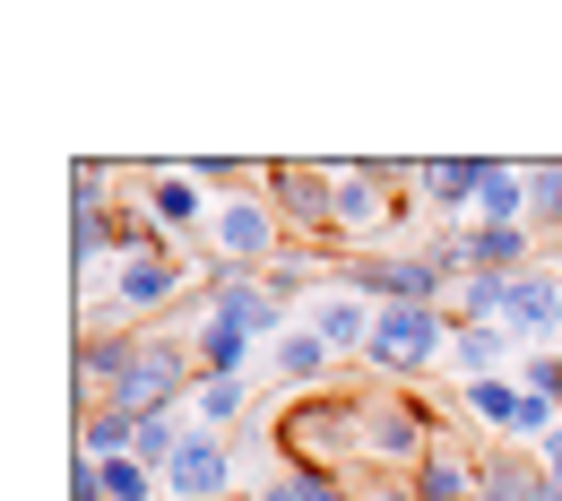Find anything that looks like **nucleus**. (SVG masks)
<instances>
[{
	"instance_id": "obj_1",
	"label": "nucleus",
	"mask_w": 562,
	"mask_h": 501,
	"mask_svg": "<svg viewBox=\"0 0 562 501\" xmlns=\"http://www.w3.org/2000/svg\"><path fill=\"white\" fill-rule=\"evenodd\" d=\"M200 389V355L173 329H139V338H78V415L87 407H122V415H173Z\"/></svg>"
},
{
	"instance_id": "obj_2",
	"label": "nucleus",
	"mask_w": 562,
	"mask_h": 501,
	"mask_svg": "<svg viewBox=\"0 0 562 501\" xmlns=\"http://www.w3.org/2000/svg\"><path fill=\"white\" fill-rule=\"evenodd\" d=\"M278 449L303 476H372L363 467V398L355 389H312L278 415Z\"/></svg>"
},
{
	"instance_id": "obj_3",
	"label": "nucleus",
	"mask_w": 562,
	"mask_h": 501,
	"mask_svg": "<svg viewBox=\"0 0 562 501\" xmlns=\"http://www.w3.org/2000/svg\"><path fill=\"white\" fill-rule=\"evenodd\" d=\"M329 286L363 294L372 311H390V303H424V311H450V277L432 269V251H355L329 269Z\"/></svg>"
},
{
	"instance_id": "obj_4",
	"label": "nucleus",
	"mask_w": 562,
	"mask_h": 501,
	"mask_svg": "<svg viewBox=\"0 0 562 501\" xmlns=\"http://www.w3.org/2000/svg\"><path fill=\"white\" fill-rule=\"evenodd\" d=\"M432 363H450V311H424V303H390V311L372 320L363 372H381V380H424Z\"/></svg>"
},
{
	"instance_id": "obj_5",
	"label": "nucleus",
	"mask_w": 562,
	"mask_h": 501,
	"mask_svg": "<svg viewBox=\"0 0 562 501\" xmlns=\"http://www.w3.org/2000/svg\"><path fill=\"white\" fill-rule=\"evenodd\" d=\"M200 242H209L216 269H269V260L294 251V234H285V216L269 208V191H234V200H216V216H209Z\"/></svg>"
},
{
	"instance_id": "obj_6",
	"label": "nucleus",
	"mask_w": 562,
	"mask_h": 501,
	"mask_svg": "<svg viewBox=\"0 0 562 501\" xmlns=\"http://www.w3.org/2000/svg\"><path fill=\"white\" fill-rule=\"evenodd\" d=\"M260 191H269V208L285 216L294 242H329V234H338V173H329V164L278 156V164H260Z\"/></svg>"
},
{
	"instance_id": "obj_7",
	"label": "nucleus",
	"mask_w": 562,
	"mask_h": 501,
	"mask_svg": "<svg viewBox=\"0 0 562 501\" xmlns=\"http://www.w3.org/2000/svg\"><path fill=\"white\" fill-rule=\"evenodd\" d=\"M191 277H209V260H182L173 242L165 251H139V260H113V311L122 320H156V311H173Z\"/></svg>"
},
{
	"instance_id": "obj_8",
	"label": "nucleus",
	"mask_w": 562,
	"mask_h": 501,
	"mask_svg": "<svg viewBox=\"0 0 562 501\" xmlns=\"http://www.w3.org/2000/svg\"><path fill=\"white\" fill-rule=\"evenodd\" d=\"M459 407H468V424H476V432L510 441V449H519V441H528V449H546V432L562 424L554 407H546V398H528L519 380H476V389H459Z\"/></svg>"
},
{
	"instance_id": "obj_9",
	"label": "nucleus",
	"mask_w": 562,
	"mask_h": 501,
	"mask_svg": "<svg viewBox=\"0 0 562 501\" xmlns=\"http://www.w3.org/2000/svg\"><path fill=\"white\" fill-rule=\"evenodd\" d=\"M165 501H243V458H234V441L191 424V441H182L173 467H165Z\"/></svg>"
},
{
	"instance_id": "obj_10",
	"label": "nucleus",
	"mask_w": 562,
	"mask_h": 501,
	"mask_svg": "<svg viewBox=\"0 0 562 501\" xmlns=\"http://www.w3.org/2000/svg\"><path fill=\"white\" fill-rule=\"evenodd\" d=\"M200 303H209V320L243 329L251 346H260V338H278V320H285V303L260 286V269H216V260H209V277H200Z\"/></svg>"
},
{
	"instance_id": "obj_11",
	"label": "nucleus",
	"mask_w": 562,
	"mask_h": 501,
	"mask_svg": "<svg viewBox=\"0 0 562 501\" xmlns=\"http://www.w3.org/2000/svg\"><path fill=\"white\" fill-rule=\"evenodd\" d=\"M139 208L156 216V234L182 251L191 234H209V216H216V200H209V182L191 173V164H156L147 173V191H139Z\"/></svg>"
},
{
	"instance_id": "obj_12",
	"label": "nucleus",
	"mask_w": 562,
	"mask_h": 501,
	"mask_svg": "<svg viewBox=\"0 0 562 501\" xmlns=\"http://www.w3.org/2000/svg\"><path fill=\"white\" fill-rule=\"evenodd\" d=\"M485 182H493V156H424L416 164V200L441 208V225H468L476 200H485Z\"/></svg>"
},
{
	"instance_id": "obj_13",
	"label": "nucleus",
	"mask_w": 562,
	"mask_h": 501,
	"mask_svg": "<svg viewBox=\"0 0 562 501\" xmlns=\"http://www.w3.org/2000/svg\"><path fill=\"white\" fill-rule=\"evenodd\" d=\"M372 320H381V311H372L363 294H347V286H321L312 303H303V329H312V338H321L338 363H347V355L363 363V346H372Z\"/></svg>"
},
{
	"instance_id": "obj_14",
	"label": "nucleus",
	"mask_w": 562,
	"mask_h": 501,
	"mask_svg": "<svg viewBox=\"0 0 562 501\" xmlns=\"http://www.w3.org/2000/svg\"><path fill=\"white\" fill-rule=\"evenodd\" d=\"M407 485H416V501H485V458H476L459 432H441Z\"/></svg>"
},
{
	"instance_id": "obj_15",
	"label": "nucleus",
	"mask_w": 562,
	"mask_h": 501,
	"mask_svg": "<svg viewBox=\"0 0 562 501\" xmlns=\"http://www.w3.org/2000/svg\"><path fill=\"white\" fill-rule=\"evenodd\" d=\"M502 329H510L519 346H562V277H554V269H528V277L510 286Z\"/></svg>"
},
{
	"instance_id": "obj_16",
	"label": "nucleus",
	"mask_w": 562,
	"mask_h": 501,
	"mask_svg": "<svg viewBox=\"0 0 562 501\" xmlns=\"http://www.w3.org/2000/svg\"><path fill=\"white\" fill-rule=\"evenodd\" d=\"M519 355H528V346H519L502 320H485V329H450V372H459V389H476V380H510Z\"/></svg>"
},
{
	"instance_id": "obj_17",
	"label": "nucleus",
	"mask_w": 562,
	"mask_h": 501,
	"mask_svg": "<svg viewBox=\"0 0 562 501\" xmlns=\"http://www.w3.org/2000/svg\"><path fill=\"white\" fill-rule=\"evenodd\" d=\"M191 355H200V380H251L260 346H251L243 329H225V320H200V329H191Z\"/></svg>"
},
{
	"instance_id": "obj_18",
	"label": "nucleus",
	"mask_w": 562,
	"mask_h": 501,
	"mask_svg": "<svg viewBox=\"0 0 562 501\" xmlns=\"http://www.w3.org/2000/svg\"><path fill=\"white\" fill-rule=\"evenodd\" d=\"M251 501H363L355 476H303V467H278V476H251Z\"/></svg>"
},
{
	"instance_id": "obj_19",
	"label": "nucleus",
	"mask_w": 562,
	"mask_h": 501,
	"mask_svg": "<svg viewBox=\"0 0 562 501\" xmlns=\"http://www.w3.org/2000/svg\"><path fill=\"white\" fill-rule=\"evenodd\" d=\"M131 449H139V415H122V407L78 415V458H131Z\"/></svg>"
},
{
	"instance_id": "obj_20",
	"label": "nucleus",
	"mask_w": 562,
	"mask_h": 501,
	"mask_svg": "<svg viewBox=\"0 0 562 501\" xmlns=\"http://www.w3.org/2000/svg\"><path fill=\"white\" fill-rule=\"evenodd\" d=\"M476 225H528V164H502L493 156V182L476 200Z\"/></svg>"
},
{
	"instance_id": "obj_21",
	"label": "nucleus",
	"mask_w": 562,
	"mask_h": 501,
	"mask_svg": "<svg viewBox=\"0 0 562 501\" xmlns=\"http://www.w3.org/2000/svg\"><path fill=\"white\" fill-rule=\"evenodd\" d=\"M329 346H321V338H312V329H285L278 338V380H294V389H303V398H312V389H321V380H329Z\"/></svg>"
},
{
	"instance_id": "obj_22",
	"label": "nucleus",
	"mask_w": 562,
	"mask_h": 501,
	"mask_svg": "<svg viewBox=\"0 0 562 501\" xmlns=\"http://www.w3.org/2000/svg\"><path fill=\"white\" fill-rule=\"evenodd\" d=\"M243 407H251V380H200V389H191V424L200 432H234Z\"/></svg>"
},
{
	"instance_id": "obj_23",
	"label": "nucleus",
	"mask_w": 562,
	"mask_h": 501,
	"mask_svg": "<svg viewBox=\"0 0 562 501\" xmlns=\"http://www.w3.org/2000/svg\"><path fill=\"white\" fill-rule=\"evenodd\" d=\"M104 251H113V208H70V269H78V286L95 277Z\"/></svg>"
},
{
	"instance_id": "obj_24",
	"label": "nucleus",
	"mask_w": 562,
	"mask_h": 501,
	"mask_svg": "<svg viewBox=\"0 0 562 501\" xmlns=\"http://www.w3.org/2000/svg\"><path fill=\"white\" fill-rule=\"evenodd\" d=\"M182 441H191V415H182V407H173V415H139V449H131V458H139V467H156V476H165Z\"/></svg>"
},
{
	"instance_id": "obj_25",
	"label": "nucleus",
	"mask_w": 562,
	"mask_h": 501,
	"mask_svg": "<svg viewBox=\"0 0 562 501\" xmlns=\"http://www.w3.org/2000/svg\"><path fill=\"white\" fill-rule=\"evenodd\" d=\"M528 225H537V234H562V156H537V164H528Z\"/></svg>"
},
{
	"instance_id": "obj_26",
	"label": "nucleus",
	"mask_w": 562,
	"mask_h": 501,
	"mask_svg": "<svg viewBox=\"0 0 562 501\" xmlns=\"http://www.w3.org/2000/svg\"><path fill=\"white\" fill-rule=\"evenodd\" d=\"M510 380H519L528 398H546V407H554V415H562V346H528Z\"/></svg>"
},
{
	"instance_id": "obj_27",
	"label": "nucleus",
	"mask_w": 562,
	"mask_h": 501,
	"mask_svg": "<svg viewBox=\"0 0 562 501\" xmlns=\"http://www.w3.org/2000/svg\"><path fill=\"white\" fill-rule=\"evenodd\" d=\"M355 485H363V501H416L407 476H355Z\"/></svg>"
},
{
	"instance_id": "obj_28",
	"label": "nucleus",
	"mask_w": 562,
	"mask_h": 501,
	"mask_svg": "<svg viewBox=\"0 0 562 501\" xmlns=\"http://www.w3.org/2000/svg\"><path fill=\"white\" fill-rule=\"evenodd\" d=\"M537 458H546V476H554V485H562V424L546 432V449H537Z\"/></svg>"
},
{
	"instance_id": "obj_29",
	"label": "nucleus",
	"mask_w": 562,
	"mask_h": 501,
	"mask_svg": "<svg viewBox=\"0 0 562 501\" xmlns=\"http://www.w3.org/2000/svg\"><path fill=\"white\" fill-rule=\"evenodd\" d=\"M243 501H251V493H243Z\"/></svg>"
}]
</instances>
